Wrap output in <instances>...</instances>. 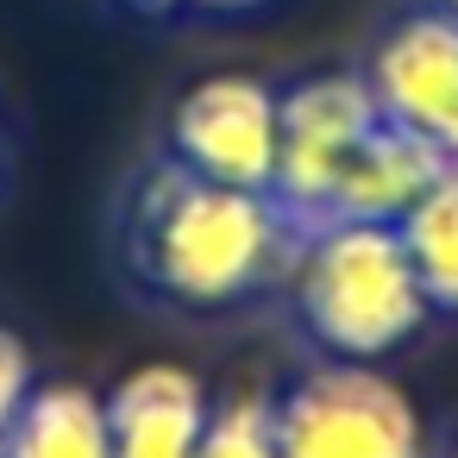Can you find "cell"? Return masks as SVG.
Wrapping results in <instances>:
<instances>
[{"instance_id":"3","label":"cell","mask_w":458,"mask_h":458,"mask_svg":"<svg viewBox=\"0 0 458 458\" xmlns=\"http://www.w3.org/2000/svg\"><path fill=\"white\" fill-rule=\"evenodd\" d=\"M276 458H427V439L395 377L333 358L276 395Z\"/></svg>"},{"instance_id":"15","label":"cell","mask_w":458,"mask_h":458,"mask_svg":"<svg viewBox=\"0 0 458 458\" xmlns=\"http://www.w3.org/2000/svg\"><path fill=\"white\" fill-rule=\"evenodd\" d=\"M452 458H458V452H452Z\"/></svg>"},{"instance_id":"6","label":"cell","mask_w":458,"mask_h":458,"mask_svg":"<svg viewBox=\"0 0 458 458\" xmlns=\"http://www.w3.org/2000/svg\"><path fill=\"white\" fill-rule=\"evenodd\" d=\"M370 101L389 126L427 139L458 164V20L452 13H408L383 32L364 64Z\"/></svg>"},{"instance_id":"12","label":"cell","mask_w":458,"mask_h":458,"mask_svg":"<svg viewBox=\"0 0 458 458\" xmlns=\"http://www.w3.org/2000/svg\"><path fill=\"white\" fill-rule=\"evenodd\" d=\"M32 383H38V377H32L26 339H20L13 327H0V439H7V427H13V414H20V402H26Z\"/></svg>"},{"instance_id":"7","label":"cell","mask_w":458,"mask_h":458,"mask_svg":"<svg viewBox=\"0 0 458 458\" xmlns=\"http://www.w3.org/2000/svg\"><path fill=\"white\" fill-rule=\"evenodd\" d=\"M107 439L114 458H195L208 427V383L182 364H139L107 395Z\"/></svg>"},{"instance_id":"11","label":"cell","mask_w":458,"mask_h":458,"mask_svg":"<svg viewBox=\"0 0 458 458\" xmlns=\"http://www.w3.org/2000/svg\"><path fill=\"white\" fill-rule=\"evenodd\" d=\"M195 458H276V402L258 389H239L220 408H208Z\"/></svg>"},{"instance_id":"9","label":"cell","mask_w":458,"mask_h":458,"mask_svg":"<svg viewBox=\"0 0 458 458\" xmlns=\"http://www.w3.org/2000/svg\"><path fill=\"white\" fill-rule=\"evenodd\" d=\"M0 458H114L107 439V408L82 383H32Z\"/></svg>"},{"instance_id":"14","label":"cell","mask_w":458,"mask_h":458,"mask_svg":"<svg viewBox=\"0 0 458 458\" xmlns=\"http://www.w3.org/2000/svg\"><path fill=\"white\" fill-rule=\"evenodd\" d=\"M427 7H433V13H452V20H458V0H427Z\"/></svg>"},{"instance_id":"1","label":"cell","mask_w":458,"mask_h":458,"mask_svg":"<svg viewBox=\"0 0 458 458\" xmlns=\"http://www.w3.org/2000/svg\"><path fill=\"white\" fill-rule=\"evenodd\" d=\"M301 226L264 195L151 157L114 214V258L126 283L182 314H220L289 276Z\"/></svg>"},{"instance_id":"2","label":"cell","mask_w":458,"mask_h":458,"mask_svg":"<svg viewBox=\"0 0 458 458\" xmlns=\"http://www.w3.org/2000/svg\"><path fill=\"white\" fill-rule=\"evenodd\" d=\"M289 301L301 333L339 364H377L433 314L402 233L377 220H320L289 264Z\"/></svg>"},{"instance_id":"4","label":"cell","mask_w":458,"mask_h":458,"mask_svg":"<svg viewBox=\"0 0 458 458\" xmlns=\"http://www.w3.org/2000/svg\"><path fill=\"white\" fill-rule=\"evenodd\" d=\"M377 101L364 70H320L301 76L289 89H276V176H270V201L308 233L320 226L352 151L364 145V132L377 126Z\"/></svg>"},{"instance_id":"13","label":"cell","mask_w":458,"mask_h":458,"mask_svg":"<svg viewBox=\"0 0 458 458\" xmlns=\"http://www.w3.org/2000/svg\"><path fill=\"white\" fill-rule=\"evenodd\" d=\"M145 20H189V13H251L258 0H126Z\"/></svg>"},{"instance_id":"5","label":"cell","mask_w":458,"mask_h":458,"mask_svg":"<svg viewBox=\"0 0 458 458\" xmlns=\"http://www.w3.org/2000/svg\"><path fill=\"white\" fill-rule=\"evenodd\" d=\"M164 157H176L182 170H195L208 182L270 195V176H276V89L245 76V70L201 76L195 89L176 95L170 120H164Z\"/></svg>"},{"instance_id":"8","label":"cell","mask_w":458,"mask_h":458,"mask_svg":"<svg viewBox=\"0 0 458 458\" xmlns=\"http://www.w3.org/2000/svg\"><path fill=\"white\" fill-rule=\"evenodd\" d=\"M445 164H452V157L433 151L427 139H414V132L377 120V126L364 132V145L352 151V164H345V176H339V189H333V201H327L320 220H377V226H395V220L439 182Z\"/></svg>"},{"instance_id":"10","label":"cell","mask_w":458,"mask_h":458,"mask_svg":"<svg viewBox=\"0 0 458 458\" xmlns=\"http://www.w3.org/2000/svg\"><path fill=\"white\" fill-rule=\"evenodd\" d=\"M395 233H402V251H408L427 301L458 314V164L439 170V182L395 220Z\"/></svg>"}]
</instances>
